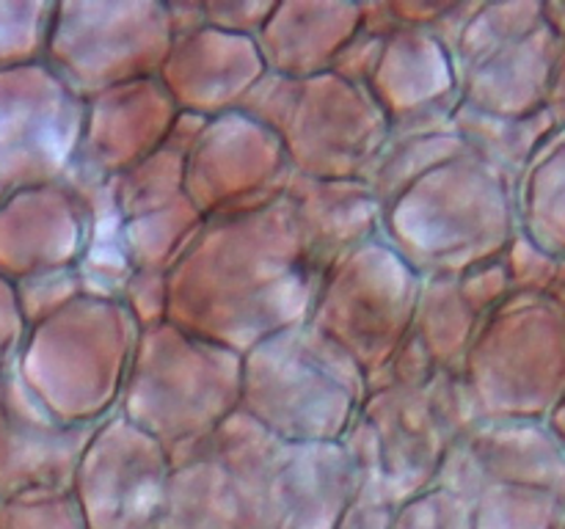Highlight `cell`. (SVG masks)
<instances>
[{
	"label": "cell",
	"mask_w": 565,
	"mask_h": 529,
	"mask_svg": "<svg viewBox=\"0 0 565 529\" xmlns=\"http://www.w3.org/2000/svg\"><path fill=\"white\" fill-rule=\"evenodd\" d=\"M138 331L119 298L83 292L28 328L14 369L55 422L97 428L119 408Z\"/></svg>",
	"instance_id": "cell-3"
},
{
	"label": "cell",
	"mask_w": 565,
	"mask_h": 529,
	"mask_svg": "<svg viewBox=\"0 0 565 529\" xmlns=\"http://www.w3.org/2000/svg\"><path fill=\"white\" fill-rule=\"evenodd\" d=\"M3 510H6V499L0 496V518H3Z\"/></svg>",
	"instance_id": "cell-36"
},
{
	"label": "cell",
	"mask_w": 565,
	"mask_h": 529,
	"mask_svg": "<svg viewBox=\"0 0 565 529\" xmlns=\"http://www.w3.org/2000/svg\"><path fill=\"white\" fill-rule=\"evenodd\" d=\"M342 444L348 446V452L356 461V485H353L351 501L342 510L334 529H392V521H395V512L401 505H397L390 485H386L384 472H381L379 446H375V439L367 424H364L362 413L353 422V428L348 430Z\"/></svg>",
	"instance_id": "cell-25"
},
{
	"label": "cell",
	"mask_w": 565,
	"mask_h": 529,
	"mask_svg": "<svg viewBox=\"0 0 565 529\" xmlns=\"http://www.w3.org/2000/svg\"><path fill=\"white\" fill-rule=\"evenodd\" d=\"M265 72L254 39L202 25L171 39L158 80L180 114L213 119L241 108Z\"/></svg>",
	"instance_id": "cell-19"
},
{
	"label": "cell",
	"mask_w": 565,
	"mask_h": 529,
	"mask_svg": "<svg viewBox=\"0 0 565 529\" xmlns=\"http://www.w3.org/2000/svg\"><path fill=\"white\" fill-rule=\"evenodd\" d=\"M279 444L237 411L171 450L163 529H274L270 477Z\"/></svg>",
	"instance_id": "cell-7"
},
{
	"label": "cell",
	"mask_w": 565,
	"mask_h": 529,
	"mask_svg": "<svg viewBox=\"0 0 565 529\" xmlns=\"http://www.w3.org/2000/svg\"><path fill=\"white\" fill-rule=\"evenodd\" d=\"M86 213L66 182L31 187L0 202V276L11 284L75 270L86 251Z\"/></svg>",
	"instance_id": "cell-17"
},
{
	"label": "cell",
	"mask_w": 565,
	"mask_h": 529,
	"mask_svg": "<svg viewBox=\"0 0 565 529\" xmlns=\"http://www.w3.org/2000/svg\"><path fill=\"white\" fill-rule=\"evenodd\" d=\"M359 31V3L345 0H285L276 3L263 31L254 36L270 75H326L353 33Z\"/></svg>",
	"instance_id": "cell-22"
},
{
	"label": "cell",
	"mask_w": 565,
	"mask_h": 529,
	"mask_svg": "<svg viewBox=\"0 0 565 529\" xmlns=\"http://www.w3.org/2000/svg\"><path fill=\"white\" fill-rule=\"evenodd\" d=\"M290 176L279 138L241 110H232L204 121L185 154L182 185L207 220L279 202Z\"/></svg>",
	"instance_id": "cell-13"
},
{
	"label": "cell",
	"mask_w": 565,
	"mask_h": 529,
	"mask_svg": "<svg viewBox=\"0 0 565 529\" xmlns=\"http://www.w3.org/2000/svg\"><path fill=\"white\" fill-rule=\"evenodd\" d=\"M14 292L22 320L31 328V325L42 323L50 314H55L66 303L75 301L77 295H83V287L81 279H77V270H58V273H44L25 281H17Z\"/></svg>",
	"instance_id": "cell-27"
},
{
	"label": "cell",
	"mask_w": 565,
	"mask_h": 529,
	"mask_svg": "<svg viewBox=\"0 0 565 529\" xmlns=\"http://www.w3.org/2000/svg\"><path fill=\"white\" fill-rule=\"evenodd\" d=\"M182 169L185 158L163 147L108 180L121 220V248L132 270L169 273L202 229L204 218L185 196Z\"/></svg>",
	"instance_id": "cell-14"
},
{
	"label": "cell",
	"mask_w": 565,
	"mask_h": 529,
	"mask_svg": "<svg viewBox=\"0 0 565 529\" xmlns=\"http://www.w3.org/2000/svg\"><path fill=\"white\" fill-rule=\"evenodd\" d=\"M25 334L28 325L22 320L20 303H17L14 284L0 276V378L17 364Z\"/></svg>",
	"instance_id": "cell-32"
},
{
	"label": "cell",
	"mask_w": 565,
	"mask_h": 529,
	"mask_svg": "<svg viewBox=\"0 0 565 529\" xmlns=\"http://www.w3.org/2000/svg\"><path fill=\"white\" fill-rule=\"evenodd\" d=\"M356 485V461L337 444H287L276 450L270 477L274 529H334Z\"/></svg>",
	"instance_id": "cell-20"
},
{
	"label": "cell",
	"mask_w": 565,
	"mask_h": 529,
	"mask_svg": "<svg viewBox=\"0 0 565 529\" xmlns=\"http://www.w3.org/2000/svg\"><path fill=\"white\" fill-rule=\"evenodd\" d=\"M315 273L381 235V204L364 180H309L292 174L285 196Z\"/></svg>",
	"instance_id": "cell-21"
},
{
	"label": "cell",
	"mask_w": 565,
	"mask_h": 529,
	"mask_svg": "<svg viewBox=\"0 0 565 529\" xmlns=\"http://www.w3.org/2000/svg\"><path fill=\"white\" fill-rule=\"evenodd\" d=\"M92 433L55 422L11 367L0 378V496L66 494Z\"/></svg>",
	"instance_id": "cell-16"
},
{
	"label": "cell",
	"mask_w": 565,
	"mask_h": 529,
	"mask_svg": "<svg viewBox=\"0 0 565 529\" xmlns=\"http://www.w3.org/2000/svg\"><path fill=\"white\" fill-rule=\"evenodd\" d=\"M362 419L397 505L434 488L452 444L478 422L461 375L447 369L370 380Z\"/></svg>",
	"instance_id": "cell-9"
},
{
	"label": "cell",
	"mask_w": 565,
	"mask_h": 529,
	"mask_svg": "<svg viewBox=\"0 0 565 529\" xmlns=\"http://www.w3.org/2000/svg\"><path fill=\"white\" fill-rule=\"evenodd\" d=\"M381 47H384V39L373 36V33L356 31L351 42L342 47V53L337 55L331 72H334L337 77H342V80L367 88L370 75H373L375 64H379Z\"/></svg>",
	"instance_id": "cell-31"
},
{
	"label": "cell",
	"mask_w": 565,
	"mask_h": 529,
	"mask_svg": "<svg viewBox=\"0 0 565 529\" xmlns=\"http://www.w3.org/2000/svg\"><path fill=\"white\" fill-rule=\"evenodd\" d=\"M390 6L401 25L425 28L428 31L439 20L441 11L450 6V0H390Z\"/></svg>",
	"instance_id": "cell-34"
},
{
	"label": "cell",
	"mask_w": 565,
	"mask_h": 529,
	"mask_svg": "<svg viewBox=\"0 0 565 529\" xmlns=\"http://www.w3.org/2000/svg\"><path fill=\"white\" fill-rule=\"evenodd\" d=\"M53 6L47 0H0V72L42 64Z\"/></svg>",
	"instance_id": "cell-26"
},
{
	"label": "cell",
	"mask_w": 565,
	"mask_h": 529,
	"mask_svg": "<svg viewBox=\"0 0 565 529\" xmlns=\"http://www.w3.org/2000/svg\"><path fill=\"white\" fill-rule=\"evenodd\" d=\"M119 301L125 303L141 331L166 323V273L163 270H132Z\"/></svg>",
	"instance_id": "cell-29"
},
{
	"label": "cell",
	"mask_w": 565,
	"mask_h": 529,
	"mask_svg": "<svg viewBox=\"0 0 565 529\" xmlns=\"http://www.w3.org/2000/svg\"><path fill=\"white\" fill-rule=\"evenodd\" d=\"M419 290L423 279L379 235L320 273L307 323L370 380L412 334Z\"/></svg>",
	"instance_id": "cell-8"
},
{
	"label": "cell",
	"mask_w": 565,
	"mask_h": 529,
	"mask_svg": "<svg viewBox=\"0 0 565 529\" xmlns=\"http://www.w3.org/2000/svg\"><path fill=\"white\" fill-rule=\"evenodd\" d=\"M511 235L505 174L472 149L425 171L381 207V237L419 279L494 262Z\"/></svg>",
	"instance_id": "cell-2"
},
{
	"label": "cell",
	"mask_w": 565,
	"mask_h": 529,
	"mask_svg": "<svg viewBox=\"0 0 565 529\" xmlns=\"http://www.w3.org/2000/svg\"><path fill=\"white\" fill-rule=\"evenodd\" d=\"M0 529H83V523L66 490V494H33L6 501Z\"/></svg>",
	"instance_id": "cell-28"
},
{
	"label": "cell",
	"mask_w": 565,
	"mask_h": 529,
	"mask_svg": "<svg viewBox=\"0 0 565 529\" xmlns=\"http://www.w3.org/2000/svg\"><path fill=\"white\" fill-rule=\"evenodd\" d=\"M243 358L169 323L138 331L116 413L166 452L241 411Z\"/></svg>",
	"instance_id": "cell-6"
},
{
	"label": "cell",
	"mask_w": 565,
	"mask_h": 529,
	"mask_svg": "<svg viewBox=\"0 0 565 529\" xmlns=\"http://www.w3.org/2000/svg\"><path fill=\"white\" fill-rule=\"evenodd\" d=\"M177 114L180 110L158 77L94 94L83 99V132L75 163L110 180L163 149Z\"/></svg>",
	"instance_id": "cell-18"
},
{
	"label": "cell",
	"mask_w": 565,
	"mask_h": 529,
	"mask_svg": "<svg viewBox=\"0 0 565 529\" xmlns=\"http://www.w3.org/2000/svg\"><path fill=\"white\" fill-rule=\"evenodd\" d=\"M463 152H469V147L452 127L436 132H419V136H390L381 154L375 158L373 169L364 176V182L384 207L390 198H395L403 187L419 180L425 171Z\"/></svg>",
	"instance_id": "cell-24"
},
{
	"label": "cell",
	"mask_w": 565,
	"mask_h": 529,
	"mask_svg": "<svg viewBox=\"0 0 565 529\" xmlns=\"http://www.w3.org/2000/svg\"><path fill=\"white\" fill-rule=\"evenodd\" d=\"M318 279L285 198L207 218L166 273V323L243 356L307 323Z\"/></svg>",
	"instance_id": "cell-1"
},
{
	"label": "cell",
	"mask_w": 565,
	"mask_h": 529,
	"mask_svg": "<svg viewBox=\"0 0 565 529\" xmlns=\"http://www.w3.org/2000/svg\"><path fill=\"white\" fill-rule=\"evenodd\" d=\"M367 91L384 114L390 136L447 130L461 105L450 53L425 28L401 25L384 39Z\"/></svg>",
	"instance_id": "cell-15"
},
{
	"label": "cell",
	"mask_w": 565,
	"mask_h": 529,
	"mask_svg": "<svg viewBox=\"0 0 565 529\" xmlns=\"http://www.w3.org/2000/svg\"><path fill=\"white\" fill-rule=\"evenodd\" d=\"M392 529H452L450 510L441 490L430 488L414 499L403 501L395 512Z\"/></svg>",
	"instance_id": "cell-33"
},
{
	"label": "cell",
	"mask_w": 565,
	"mask_h": 529,
	"mask_svg": "<svg viewBox=\"0 0 565 529\" xmlns=\"http://www.w3.org/2000/svg\"><path fill=\"white\" fill-rule=\"evenodd\" d=\"M237 110L274 132L292 174L309 180H364L390 138L367 88L334 72L303 80L265 72Z\"/></svg>",
	"instance_id": "cell-5"
},
{
	"label": "cell",
	"mask_w": 565,
	"mask_h": 529,
	"mask_svg": "<svg viewBox=\"0 0 565 529\" xmlns=\"http://www.w3.org/2000/svg\"><path fill=\"white\" fill-rule=\"evenodd\" d=\"M241 411L287 444H337L359 419L367 375L309 323L243 353Z\"/></svg>",
	"instance_id": "cell-4"
},
{
	"label": "cell",
	"mask_w": 565,
	"mask_h": 529,
	"mask_svg": "<svg viewBox=\"0 0 565 529\" xmlns=\"http://www.w3.org/2000/svg\"><path fill=\"white\" fill-rule=\"evenodd\" d=\"M166 17H169L171 36H185L204 25L202 0H171L166 3Z\"/></svg>",
	"instance_id": "cell-35"
},
{
	"label": "cell",
	"mask_w": 565,
	"mask_h": 529,
	"mask_svg": "<svg viewBox=\"0 0 565 529\" xmlns=\"http://www.w3.org/2000/svg\"><path fill=\"white\" fill-rule=\"evenodd\" d=\"M81 132L83 99L44 61L0 72V202L58 182Z\"/></svg>",
	"instance_id": "cell-11"
},
{
	"label": "cell",
	"mask_w": 565,
	"mask_h": 529,
	"mask_svg": "<svg viewBox=\"0 0 565 529\" xmlns=\"http://www.w3.org/2000/svg\"><path fill=\"white\" fill-rule=\"evenodd\" d=\"M163 0H61L44 64L81 99L158 77L171 47Z\"/></svg>",
	"instance_id": "cell-10"
},
{
	"label": "cell",
	"mask_w": 565,
	"mask_h": 529,
	"mask_svg": "<svg viewBox=\"0 0 565 529\" xmlns=\"http://www.w3.org/2000/svg\"><path fill=\"white\" fill-rule=\"evenodd\" d=\"M274 0H202L204 25L254 39L274 11Z\"/></svg>",
	"instance_id": "cell-30"
},
{
	"label": "cell",
	"mask_w": 565,
	"mask_h": 529,
	"mask_svg": "<svg viewBox=\"0 0 565 529\" xmlns=\"http://www.w3.org/2000/svg\"><path fill=\"white\" fill-rule=\"evenodd\" d=\"M169 474V452L110 413L77 461L70 499L83 529H163Z\"/></svg>",
	"instance_id": "cell-12"
},
{
	"label": "cell",
	"mask_w": 565,
	"mask_h": 529,
	"mask_svg": "<svg viewBox=\"0 0 565 529\" xmlns=\"http://www.w3.org/2000/svg\"><path fill=\"white\" fill-rule=\"evenodd\" d=\"M480 314L469 306L458 287V276L423 279L417 312H414L412 336L419 342L434 367L458 373L478 334Z\"/></svg>",
	"instance_id": "cell-23"
}]
</instances>
